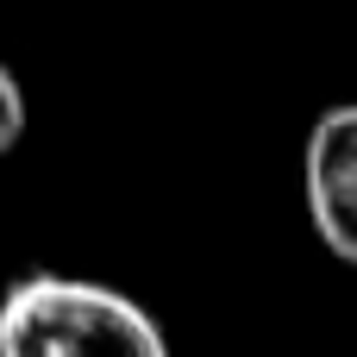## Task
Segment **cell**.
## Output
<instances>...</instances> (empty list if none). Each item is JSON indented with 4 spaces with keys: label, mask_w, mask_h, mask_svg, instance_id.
Wrapping results in <instances>:
<instances>
[{
    "label": "cell",
    "mask_w": 357,
    "mask_h": 357,
    "mask_svg": "<svg viewBox=\"0 0 357 357\" xmlns=\"http://www.w3.org/2000/svg\"><path fill=\"white\" fill-rule=\"evenodd\" d=\"M25 138V88L13 82V69L0 63V157Z\"/></svg>",
    "instance_id": "cell-3"
},
{
    "label": "cell",
    "mask_w": 357,
    "mask_h": 357,
    "mask_svg": "<svg viewBox=\"0 0 357 357\" xmlns=\"http://www.w3.org/2000/svg\"><path fill=\"white\" fill-rule=\"evenodd\" d=\"M0 357H169L157 320L82 276H25L0 301Z\"/></svg>",
    "instance_id": "cell-1"
},
{
    "label": "cell",
    "mask_w": 357,
    "mask_h": 357,
    "mask_svg": "<svg viewBox=\"0 0 357 357\" xmlns=\"http://www.w3.org/2000/svg\"><path fill=\"white\" fill-rule=\"evenodd\" d=\"M301 176H307V213L320 245L357 270V100L326 107L314 119Z\"/></svg>",
    "instance_id": "cell-2"
}]
</instances>
